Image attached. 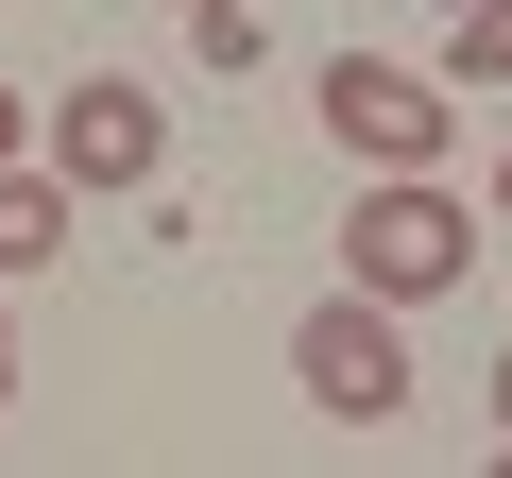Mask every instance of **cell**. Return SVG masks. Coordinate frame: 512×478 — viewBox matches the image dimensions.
I'll return each mask as SVG.
<instances>
[{
	"label": "cell",
	"mask_w": 512,
	"mask_h": 478,
	"mask_svg": "<svg viewBox=\"0 0 512 478\" xmlns=\"http://www.w3.org/2000/svg\"><path fill=\"white\" fill-rule=\"evenodd\" d=\"M69 205H86L69 171H0V274H52L69 257Z\"/></svg>",
	"instance_id": "obj_5"
},
{
	"label": "cell",
	"mask_w": 512,
	"mask_h": 478,
	"mask_svg": "<svg viewBox=\"0 0 512 478\" xmlns=\"http://www.w3.org/2000/svg\"><path fill=\"white\" fill-rule=\"evenodd\" d=\"M18 137H35V103H18V86H0V171H18Z\"/></svg>",
	"instance_id": "obj_8"
},
{
	"label": "cell",
	"mask_w": 512,
	"mask_h": 478,
	"mask_svg": "<svg viewBox=\"0 0 512 478\" xmlns=\"http://www.w3.org/2000/svg\"><path fill=\"white\" fill-rule=\"evenodd\" d=\"M325 137H342L359 171H444V137H461V120H444V86H427V69H359V52H342V69H325Z\"/></svg>",
	"instance_id": "obj_3"
},
{
	"label": "cell",
	"mask_w": 512,
	"mask_h": 478,
	"mask_svg": "<svg viewBox=\"0 0 512 478\" xmlns=\"http://www.w3.org/2000/svg\"><path fill=\"white\" fill-rule=\"evenodd\" d=\"M0 410H18V342H0Z\"/></svg>",
	"instance_id": "obj_9"
},
{
	"label": "cell",
	"mask_w": 512,
	"mask_h": 478,
	"mask_svg": "<svg viewBox=\"0 0 512 478\" xmlns=\"http://www.w3.org/2000/svg\"><path fill=\"white\" fill-rule=\"evenodd\" d=\"M188 52H205V69L239 86V69H256V18H239V0H188Z\"/></svg>",
	"instance_id": "obj_7"
},
{
	"label": "cell",
	"mask_w": 512,
	"mask_h": 478,
	"mask_svg": "<svg viewBox=\"0 0 512 478\" xmlns=\"http://www.w3.org/2000/svg\"><path fill=\"white\" fill-rule=\"evenodd\" d=\"M495 222H512V154H495Z\"/></svg>",
	"instance_id": "obj_11"
},
{
	"label": "cell",
	"mask_w": 512,
	"mask_h": 478,
	"mask_svg": "<svg viewBox=\"0 0 512 478\" xmlns=\"http://www.w3.org/2000/svg\"><path fill=\"white\" fill-rule=\"evenodd\" d=\"M35 137H52V171H69V188H154V154H171L154 86H120V69H86V86L35 120Z\"/></svg>",
	"instance_id": "obj_4"
},
{
	"label": "cell",
	"mask_w": 512,
	"mask_h": 478,
	"mask_svg": "<svg viewBox=\"0 0 512 478\" xmlns=\"http://www.w3.org/2000/svg\"><path fill=\"white\" fill-rule=\"evenodd\" d=\"M291 376H308V410H342V427H393L410 410V342H393V291H325L308 325H291Z\"/></svg>",
	"instance_id": "obj_2"
},
{
	"label": "cell",
	"mask_w": 512,
	"mask_h": 478,
	"mask_svg": "<svg viewBox=\"0 0 512 478\" xmlns=\"http://www.w3.org/2000/svg\"><path fill=\"white\" fill-rule=\"evenodd\" d=\"M342 274H359V291H393V308L461 291V274H478V205H461V188H427V171H376V188H359V222H342Z\"/></svg>",
	"instance_id": "obj_1"
},
{
	"label": "cell",
	"mask_w": 512,
	"mask_h": 478,
	"mask_svg": "<svg viewBox=\"0 0 512 478\" xmlns=\"http://www.w3.org/2000/svg\"><path fill=\"white\" fill-rule=\"evenodd\" d=\"M444 86H512V0H444Z\"/></svg>",
	"instance_id": "obj_6"
},
{
	"label": "cell",
	"mask_w": 512,
	"mask_h": 478,
	"mask_svg": "<svg viewBox=\"0 0 512 478\" xmlns=\"http://www.w3.org/2000/svg\"><path fill=\"white\" fill-rule=\"evenodd\" d=\"M495 427H512V359H495Z\"/></svg>",
	"instance_id": "obj_10"
}]
</instances>
